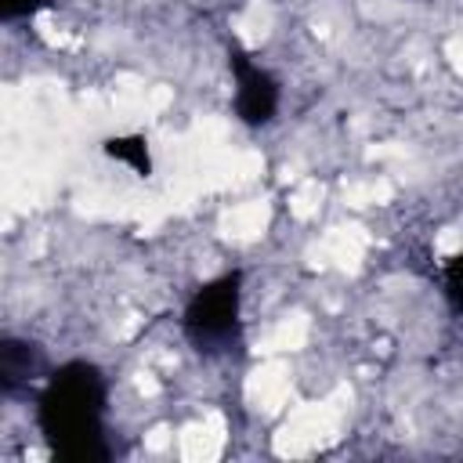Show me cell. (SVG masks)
<instances>
[{
    "instance_id": "cell-7",
    "label": "cell",
    "mask_w": 463,
    "mask_h": 463,
    "mask_svg": "<svg viewBox=\"0 0 463 463\" xmlns=\"http://www.w3.org/2000/svg\"><path fill=\"white\" fill-rule=\"evenodd\" d=\"M319 199H322V189H319L315 182H308V185L294 196V203H289V207H294V214H297V217H308V214L319 207Z\"/></svg>"
},
{
    "instance_id": "cell-2",
    "label": "cell",
    "mask_w": 463,
    "mask_h": 463,
    "mask_svg": "<svg viewBox=\"0 0 463 463\" xmlns=\"http://www.w3.org/2000/svg\"><path fill=\"white\" fill-rule=\"evenodd\" d=\"M221 431H224V427H221L217 417H210V420L189 427V431L182 435V456H185V459H210V456H217V452H221V442H224Z\"/></svg>"
},
{
    "instance_id": "cell-3",
    "label": "cell",
    "mask_w": 463,
    "mask_h": 463,
    "mask_svg": "<svg viewBox=\"0 0 463 463\" xmlns=\"http://www.w3.org/2000/svg\"><path fill=\"white\" fill-rule=\"evenodd\" d=\"M286 370L282 366H268V370H261L254 380H250V394H254V402H261L264 410H275V405L282 402V394H286Z\"/></svg>"
},
{
    "instance_id": "cell-8",
    "label": "cell",
    "mask_w": 463,
    "mask_h": 463,
    "mask_svg": "<svg viewBox=\"0 0 463 463\" xmlns=\"http://www.w3.org/2000/svg\"><path fill=\"white\" fill-rule=\"evenodd\" d=\"M145 445H149L152 452H163V449L170 445V435H167V431H152V435L145 438Z\"/></svg>"
},
{
    "instance_id": "cell-6",
    "label": "cell",
    "mask_w": 463,
    "mask_h": 463,
    "mask_svg": "<svg viewBox=\"0 0 463 463\" xmlns=\"http://www.w3.org/2000/svg\"><path fill=\"white\" fill-rule=\"evenodd\" d=\"M268 22H272V12H268L264 4H254V8L243 15L240 29H243V37H247V40H257V37H264V33H268Z\"/></svg>"
},
{
    "instance_id": "cell-1",
    "label": "cell",
    "mask_w": 463,
    "mask_h": 463,
    "mask_svg": "<svg viewBox=\"0 0 463 463\" xmlns=\"http://www.w3.org/2000/svg\"><path fill=\"white\" fill-rule=\"evenodd\" d=\"M333 427H337V413L326 410V405H315V410H301L294 420L286 424V431H282V438H279V452H286V456L312 452L315 445H322L326 438H333Z\"/></svg>"
},
{
    "instance_id": "cell-4",
    "label": "cell",
    "mask_w": 463,
    "mask_h": 463,
    "mask_svg": "<svg viewBox=\"0 0 463 463\" xmlns=\"http://www.w3.org/2000/svg\"><path fill=\"white\" fill-rule=\"evenodd\" d=\"M264 217H268V207L264 203H250V207H240L224 217V228L228 236H257L264 228Z\"/></svg>"
},
{
    "instance_id": "cell-5",
    "label": "cell",
    "mask_w": 463,
    "mask_h": 463,
    "mask_svg": "<svg viewBox=\"0 0 463 463\" xmlns=\"http://www.w3.org/2000/svg\"><path fill=\"white\" fill-rule=\"evenodd\" d=\"M305 337H308L305 319H286V322L264 340V352H289V347H301Z\"/></svg>"
}]
</instances>
